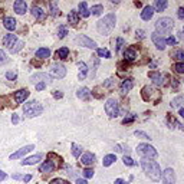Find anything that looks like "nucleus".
I'll use <instances>...</instances> for the list:
<instances>
[{"label":"nucleus","instance_id":"nucleus-1","mask_svg":"<svg viewBox=\"0 0 184 184\" xmlns=\"http://www.w3.org/2000/svg\"><path fill=\"white\" fill-rule=\"evenodd\" d=\"M141 167H142V170H144V173H145V176L148 177L151 181L157 183V181L161 180V168H160L158 163H155V161H153V160H150V158H142Z\"/></svg>","mask_w":184,"mask_h":184},{"label":"nucleus","instance_id":"nucleus-2","mask_svg":"<svg viewBox=\"0 0 184 184\" xmlns=\"http://www.w3.org/2000/svg\"><path fill=\"white\" fill-rule=\"evenodd\" d=\"M115 22H117L115 15H114V13H108L107 16H104L98 23H96V30H98V33L104 35V36L109 35L114 30V27H115Z\"/></svg>","mask_w":184,"mask_h":184},{"label":"nucleus","instance_id":"nucleus-3","mask_svg":"<svg viewBox=\"0 0 184 184\" xmlns=\"http://www.w3.org/2000/svg\"><path fill=\"white\" fill-rule=\"evenodd\" d=\"M43 112V107L39 104L38 101H30V102H26L23 104V114H25L27 118H33L38 117Z\"/></svg>","mask_w":184,"mask_h":184},{"label":"nucleus","instance_id":"nucleus-4","mask_svg":"<svg viewBox=\"0 0 184 184\" xmlns=\"http://www.w3.org/2000/svg\"><path fill=\"white\" fill-rule=\"evenodd\" d=\"M173 27H174V22L170 17H161V19H158V20L155 22V30L161 36L170 33Z\"/></svg>","mask_w":184,"mask_h":184},{"label":"nucleus","instance_id":"nucleus-5","mask_svg":"<svg viewBox=\"0 0 184 184\" xmlns=\"http://www.w3.org/2000/svg\"><path fill=\"white\" fill-rule=\"evenodd\" d=\"M137 154L141 155L142 158H155L157 155H158V153L155 151L154 147L148 145V144H138L137 147Z\"/></svg>","mask_w":184,"mask_h":184},{"label":"nucleus","instance_id":"nucleus-6","mask_svg":"<svg viewBox=\"0 0 184 184\" xmlns=\"http://www.w3.org/2000/svg\"><path fill=\"white\" fill-rule=\"evenodd\" d=\"M105 112L108 114L111 118H117L118 114H119V105H118V101L115 98H109L105 104Z\"/></svg>","mask_w":184,"mask_h":184},{"label":"nucleus","instance_id":"nucleus-7","mask_svg":"<svg viewBox=\"0 0 184 184\" xmlns=\"http://www.w3.org/2000/svg\"><path fill=\"white\" fill-rule=\"evenodd\" d=\"M161 181L163 184H174L176 183V173L173 168H165L161 174Z\"/></svg>","mask_w":184,"mask_h":184},{"label":"nucleus","instance_id":"nucleus-8","mask_svg":"<svg viewBox=\"0 0 184 184\" xmlns=\"http://www.w3.org/2000/svg\"><path fill=\"white\" fill-rule=\"evenodd\" d=\"M32 82H43V84H52L53 78L49 75V73H45V72H39V73H35L32 78H30Z\"/></svg>","mask_w":184,"mask_h":184},{"label":"nucleus","instance_id":"nucleus-9","mask_svg":"<svg viewBox=\"0 0 184 184\" xmlns=\"http://www.w3.org/2000/svg\"><path fill=\"white\" fill-rule=\"evenodd\" d=\"M50 72H52V75H53L55 78H59V79L65 78V75H66V69H65V66L61 65V63H53Z\"/></svg>","mask_w":184,"mask_h":184},{"label":"nucleus","instance_id":"nucleus-10","mask_svg":"<svg viewBox=\"0 0 184 184\" xmlns=\"http://www.w3.org/2000/svg\"><path fill=\"white\" fill-rule=\"evenodd\" d=\"M151 40L154 42V45L157 46V49H160V50L165 49V46H167V43H165V38H163V36L158 35L157 32L151 33Z\"/></svg>","mask_w":184,"mask_h":184},{"label":"nucleus","instance_id":"nucleus-11","mask_svg":"<svg viewBox=\"0 0 184 184\" xmlns=\"http://www.w3.org/2000/svg\"><path fill=\"white\" fill-rule=\"evenodd\" d=\"M76 40L81 43L82 46H85V48H89V49H96V43L92 40V39H89L88 36H84V35H79L78 38H76Z\"/></svg>","mask_w":184,"mask_h":184},{"label":"nucleus","instance_id":"nucleus-12","mask_svg":"<svg viewBox=\"0 0 184 184\" xmlns=\"http://www.w3.org/2000/svg\"><path fill=\"white\" fill-rule=\"evenodd\" d=\"M141 95H142V99L144 101H151L154 98V95H157V91H155L154 88H151V86H144Z\"/></svg>","mask_w":184,"mask_h":184},{"label":"nucleus","instance_id":"nucleus-13","mask_svg":"<svg viewBox=\"0 0 184 184\" xmlns=\"http://www.w3.org/2000/svg\"><path fill=\"white\" fill-rule=\"evenodd\" d=\"M15 101H16L17 104H23L26 99H27V96H29V91L27 89H20V91H16L15 92Z\"/></svg>","mask_w":184,"mask_h":184},{"label":"nucleus","instance_id":"nucleus-14","mask_svg":"<svg viewBox=\"0 0 184 184\" xmlns=\"http://www.w3.org/2000/svg\"><path fill=\"white\" fill-rule=\"evenodd\" d=\"M32 150H35V145H26V147H23V148H20L19 151H16L15 154L10 155V160L20 158V157H23V155L27 154V153H29V151H32Z\"/></svg>","mask_w":184,"mask_h":184},{"label":"nucleus","instance_id":"nucleus-15","mask_svg":"<svg viewBox=\"0 0 184 184\" xmlns=\"http://www.w3.org/2000/svg\"><path fill=\"white\" fill-rule=\"evenodd\" d=\"M13 7H15V12H16L17 15H25L26 10H27V4H26V2H23V0H16L15 4H13Z\"/></svg>","mask_w":184,"mask_h":184},{"label":"nucleus","instance_id":"nucleus-16","mask_svg":"<svg viewBox=\"0 0 184 184\" xmlns=\"http://www.w3.org/2000/svg\"><path fill=\"white\" fill-rule=\"evenodd\" d=\"M16 42H17V38H16V35H13V33H9L3 38V45L7 46L9 49H12V46L16 45Z\"/></svg>","mask_w":184,"mask_h":184},{"label":"nucleus","instance_id":"nucleus-17","mask_svg":"<svg viewBox=\"0 0 184 184\" xmlns=\"http://www.w3.org/2000/svg\"><path fill=\"white\" fill-rule=\"evenodd\" d=\"M42 158H43V154H36V155L29 157V158H25L20 164H22V165H33V164H36L38 161H40Z\"/></svg>","mask_w":184,"mask_h":184},{"label":"nucleus","instance_id":"nucleus-18","mask_svg":"<svg viewBox=\"0 0 184 184\" xmlns=\"http://www.w3.org/2000/svg\"><path fill=\"white\" fill-rule=\"evenodd\" d=\"M148 76H150L153 81H154L155 85H165V82L163 81L165 76H163L160 72H150V73H148Z\"/></svg>","mask_w":184,"mask_h":184},{"label":"nucleus","instance_id":"nucleus-19","mask_svg":"<svg viewBox=\"0 0 184 184\" xmlns=\"http://www.w3.org/2000/svg\"><path fill=\"white\" fill-rule=\"evenodd\" d=\"M81 163L84 164V165H92V164L95 163V155L92 154V153H85L81 157Z\"/></svg>","mask_w":184,"mask_h":184},{"label":"nucleus","instance_id":"nucleus-20","mask_svg":"<svg viewBox=\"0 0 184 184\" xmlns=\"http://www.w3.org/2000/svg\"><path fill=\"white\" fill-rule=\"evenodd\" d=\"M153 15H154V7L153 6H145L141 12V19L142 20H150Z\"/></svg>","mask_w":184,"mask_h":184},{"label":"nucleus","instance_id":"nucleus-21","mask_svg":"<svg viewBox=\"0 0 184 184\" xmlns=\"http://www.w3.org/2000/svg\"><path fill=\"white\" fill-rule=\"evenodd\" d=\"M91 95H92V92L89 91L88 88H81V89H78V92H76V96L78 98H81V99H84V101H88L89 98H91Z\"/></svg>","mask_w":184,"mask_h":184},{"label":"nucleus","instance_id":"nucleus-22","mask_svg":"<svg viewBox=\"0 0 184 184\" xmlns=\"http://www.w3.org/2000/svg\"><path fill=\"white\" fill-rule=\"evenodd\" d=\"M124 58H125V61H128V62L135 61V59H137V52H135L134 48H128V49L124 52Z\"/></svg>","mask_w":184,"mask_h":184},{"label":"nucleus","instance_id":"nucleus-23","mask_svg":"<svg viewBox=\"0 0 184 184\" xmlns=\"http://www.w3.org/2000/svg\"><path fill=\"white\" fill-rule=\"evenodd\" d=\"M55 170V164L52 161H45V163L40 165V173H45V174H49Z\"/></svg>","mask_w":184,"mask_h":184},{"label":"nucleus","instance_id":"nucleus-24","mask_svg":"<svg viewBox=\"0 0 184 184\" xmlns=\"http://www.w3.org/2000/svg\"><path fill=\"white\" fill-rule=\"evenodd\" d=\"M32 15H33L38 20H43L46 17V13L43 12L40 7H38V6H33V7H32Z\"/></svg>","mask_w":184,"mask_h":184},{"label":"nucleus","instance_id":"nucleus-25","mask_svg":"<svg viewBox=\"0 0 184 184\" xmlns=\"http://www.w3.org/2000/svg\"><path fill=\"white\" fill-rule=\"evenodd\" d=\"M3 25H4V27L7 30H10V32L16 29V20H15L13 17H6L3 20Z\"/></svg>","mask_w":184,"mask_h":184},{"label":"nucleus","instance_id":"nucleus-26","mask_svg":"<svg viewBox=\"0 0 184 184\" xmlns=\"http://www.w3.org/2000/svg\"><path fill=\"white\" fill-rule=\"evenodd\" d=\"M132 86H134V84H132V81H131V79L122 81V84H121V92H122V94H127V92H130L131 89H132Z\"/></svg>","mask_w":184,"mask_h":184},{"label":"nucleus","instance_id":"nucleus-27","mask_svg":"<svg viewBox=\"0 0 184 184\" xmlns=\"http://www.w3.org/2000/svg\"><path fill=\"white\" fill-rule=\"evenodd\" d=\"M68 22L72 23V25H76L79 22V13L76 12V10H71L69 15H68Z\"/></svg>","mask_w":184,"mask_h":184},{"label":"nucleus","instance_id":"nucleus-28","mask_svg":"<svg viewBox=\"0 0 184 184\" xmlns=\"http://www.w3.org/2000/svg\"><path fill=\"white\" fill-rule=\"evenodd\" d=\"M50 56V50L48 48H40V49L36 50V58L39 59H46Z\"/></svg>","mask_w":184,"mask_h":184},{"label":"nucleus","instance_id":"nucleus-29","mask_svg":"<svg viewBox=\"0 0 184 184\" xmlns=\"http://www.w3.org/2000/svg\"><path fill=\"white\" fill-rule=\"evenodd\" d=\"M168 3L167 0H157L154 4V10H157V12H164L165 9H167Z\"/></svg>","mask_w":184,"mask_h":184},{"label":"nucleus","instance_id":"nucleus-30","mask_svg":"<svg viewBox=\"0 0 184 184\" xmlns=\"http://www.w3.org/2000/svg\"><path fill=\"white\" fill-rule=\"evenodd\" d=\"M170 55H171L173 59H177V61H181V62H184V50L183 49H174Z\"/></svg>","mask_w":184,"mask_h":184},{"label":"nucleus","instance_id":"nucleus-31","mask_svg":"<svg viewBox=\"0 0 184 184\" xmlns=\"http://www.w3.org/2000/svg\"><path fill=\"white\" fill-rule=\"evenodd\" d=\"M79 15L82 17H88L91 15V12H89V9H88V4L85 3V2L79 3Z\"/></svg>","mask_w":184,"mask_h":184},{"label":"nucleus","instance_id":"nucleus-32","mask_svg":"<svg viewBox=\"0 0 184 184\" xmlns=\"http://www.w3.org/2000/svg\"><path fill=\"white\" fill-rule=\"evenodd\" d=\"M68 55H69V49L68 48H61V49L56 50L55 56H56V59H65L68 58Z\"/></svg>","mask_w":184,"mask_h":184},{"label":"nucleus","instance_id":"nucleus-33","mask_svg":"<svg viewBox=\"0 0 184 184\" xmlns=\"http://www.w3.org/2000/svg\"><path fill=\"white\" fill-rule=\"evenodd\" d=\"M114 161H117V157H115V154H108V155H105V157H104V161H102V164H104V167H109V165H111Z\"/></svg>","mask_w":184,"mask_h":184},{"label":"nucleus","instance_id":"nucleus-34","mask_svg":"<svg viewBox=\"0 0 184 184\" xmlns=\"http://www.w3.org/2000/svg\"><path fill=\"white\" fill-rule=\"evenodd\" d=\"M78 68L81 69L79 72V79H85V76H86V72H88V68H86V65H85V62H78Z\"/></svg>","mask_w":184,"mask_h":184},{"label":"nucleus","instance_id":"nucleus-35","mask_svg":"<svg viewBox=\"0 0 184 184\" xmlns=\"http://www.w3.org/2000/svg\"><path fill=\"white\" fill-rule=\"evenodd\" d=\"M89 12H92V15H95V16H99L101 13L104 12V6L102 4H95V6H92Z\"/></svg>","mask_w":184,"mask_h":184},{"label":"nucleus","instance_id":"nucleus-36","mask_svg":"<svg viewBox=\"0 0 184 184\" xmlns=\"http://www.w3.org/2000/svg\"><path fill=\"white\" fill-rule=\"evenodd\" d=\"M81 151H82V148H81V145H78V144H72V155L75 157V158H78L81 155Z\"/></svg>","mask_w":184,"mask_h":184},{"label":"nucleus","instance_id":"nucleus-37","mask_svg":"<svg viewBox=\"0 0 184 184\" xmlns=\"http://www.w3.org/2000/svg\"><path fill=\"white\" fill-rule=\"evenodd\" d=\"M122 161H124V164H125V165H137V163H135V161L131 158V157H128V155H124Z\"/></svg>","mask_w":184,"mask_h":184},{"label":"nucleus","instance_id":"nucleus-38","mask_svg":"<svg viewBox=\"0 0 184 184\" xmlns=\"http://www.w3.org/2000/svg\"><path fill=\"white\" fill-rule=\"evenodd\" d=\"M82 176H84V178H92V177H94V170L85 168L84 171H82Z\"/></svg>","mask_w":184,"mask_h":184},{"label":"nucleus","instance_id":"nucleus-39","mask_svg":"<svg viewBox=\"0 0 184 184\" xmlns=\"http://www.w3.org/2000/svg\"><path fill=\"white\" fill-rule=\"evenodd\" d=\"M134 135L135 137H140V138H142V140H151V137L148 134H145L144 131H135L134 132Z\"/></svg>","mask_w":184,"mask_h":184},{"label":"nucleus","instance_id":"nucleus-40","mask_svg":"<svg viewBox=\"0 0 184 184\" xmlns=\"http://www.w3.org/2000/svg\"><path fill=\"white\" fill-rule=\"evenodd\" d=\"M98 55H99V56H104V58H107V59L111 58V52H109L108 49H98Z\"/></svg>","mask_w":184,"mask_h":184},{"label":"nucleus","instance_id":"nucleus-41","mask_svg":"<svg viewBox=\"0 0 184 184\" xmlns=\"http://www.w3.org/2000/svg\"><path fill=\"white\" fill-rule=\"evenodd\" d=\"M174 69H176L177 73H184V62H178L174 65Z\"/></svg>","mask_w":184,"mask_h":184},{"label":"nucleus","instance_id":"nucleus-42","mask_svg":"<svg viewBox=\"0 0 184 184\" xmlns=\"http://www.w3.org/2000/svg\"><path fill=\"white\" fill-rule=\"evenodd\" d=\"M181 102H184V96H178V98H176V99L171 101V107L174 108V107H178V105H181Z\"/></svg>","mask_w":184,"mask_h":184},{"label":"nucleus","instance_id":"nucleus-43","mask_svg":"<svg viewBox=\"0 0 184 184\" xmlns=\"http://www.w3.org/2000/svg\"><path fill=\"white\" fill-rule=\"evenodd\" d=\"M23 45H25V43L22 42V40H20V42H16L15 48H12V49H10V50H12V53H17V52H19V50L23 48Z\"/></svg>","mask_w":184,"mask_h":184},{"label":"nucleus","instance_id":"nucleus-44","mask_svg":"<svg viewBox=\"0 0 184 184\" xmlns=\"http://www.w3.org/2000/svg\"><path fill=\"white\" fill-rule=\"evenodd\" d=\"M6 62H7V56L4 53V50L0 49V65H4Z\"/></svg>","mask_w":184,"mask_h":184},{"label":"nucleus","instance_id":"nucleus-45","mask_svg":"<svg viewBox=\"0 0 184 184\" xmlns=\"http://www.w3.org/2000/svg\"><path fill=\"white\" fill-rule=\"evenodd\" d=\"M50 184H69V181L63 180V178H53L50 181Z\"/></svg>","mask_w":184,"mask_h":184},{"label":"nucleus","instance_id":"nucleus-46","mask_svg":"<svg viewBox=\"0 0 184 184\" xmlns=\"http://www.w3.org/2000/svg\"><path fill=\"white\" fill-rule=\"evenodd\" d=\"M50 10H52V16H58L59 15V9H56L55 3H50Z\"/></svg>","mask_w":184,"mask_h":184},{"label":"nucleus","instance_id":"nucleus-47","mask_svg":"<svg viewBox=\"0 0 184 184\" xmlns=\"http://www.w3.org/2000/svg\"><path fill=\"white\" fill-rule=\"evenodd\" d=\"M58 35H59V38H61V39H62V38H65V36H66V35H68L66 29H65L63 26H61V27H59V32H58Z\"/></svg>","mask_w":184,"mask_h":184},{"label":"nucleus","instance_id":"nucleus-48","mask_svg":"<svg viewBox=\"0 0 184 184\" xmlns=\"http://www.w3.org/2000/svg\"><path fill=\"white\" fill-rule=\"evenodd\" d=\"M137 118V115H131V117H127V118H124L122 119V124H130V122H132Z\"/></svg>","mask_w":184,"mask_h":184},{"label":"nucleus","instance_id":"nucleus-49","mask_svg":"<svg viewBox=\"0 0 184 184\" xmlns=\"http://www.w3.org/2000/svg\"><path fill=\"white\" fill-rule=\"evenodd\" d=\"M122 45H124V39H122V38H118V39H117V49H115V52H119V49L122 48Z\"/></svg>","mask_w":184,"mask_h":184},{"label":"nucleus","instance_id":"nucleus-50","mask_svg":"<svg viewBox=\"0 0 184 184\" xmlns=\"http://www.w3.org/2000/svg\"><path fill=\"white\" fill-rule=\"evenodd\" d=\"M6 78L10 81H15L16 79V72H7V73H6Z\"/></svg>","mask_w":184,"mask_h":184},{"label":"nucleus","instance_id":"nucleus-51","mask_svg":"<svg viewBox=\"0 0 184 184\" xmlns=\"http://www.w3.org/2000/svg\"><path fill=\"white\" fill-rule=\"evenodd\" d=\"M165 43H167V45H176L177 40H176V38H173V36H170V38L165 39Z\"/></svg>","mask_w":184,"mask_h":184},{"label":"nucleus","instance_id":"nucleus-52","mask_svg":"<svg viewBox=\"0 0 184 184\" xmlns=\"http://www.w3.org/2000/svg\"><path fill=\"white\" fill-rule=\"evenodd\" d=\"M177 16H178V19L184 20V7H180V9H178V12H177Z\"/></svg>","mask_w":184,"mask_h":184},{"label":"nucleus","instance_id":"nucleus-53","mask_svg":"<svg viewBox=\"0 0 184 184\" xmlns=\"http://www.w3.org/2000/svg\"><path fill=\"white\" fill-rule=\"evenodd\" d=\"M45 88H46V84H43V82H39V84H36V89H38V91H43Z\"/></svg>","mask_w":184,"mask_h":184},{"label":"nucleus","instance_id":"nucleus-54","mask_svg":"<svg viewBox=\"0 0 184 184\" xmlns=\"http://www.w3.org/2000/svg\"><path fill=\"white\" fill-rule=\"evenodd\" d=\"M137 38L144 39L145 38V32H144V30H137Z\"/></svg>","mask_w":184,"mask_h":184},{"label":"nucleus","instance_id":"nucleus-55","mask_svg":"<svg viewBox=\"0 0 184 184\" xmlns=\"http://www.w3.org/2000/svg\"><path fill=\"white\" fill-rule=\"evenodd\" d=\"M53 96L56 98V99H61V98L63 96V94H62L61 91H55V92H53Z\"/></svg>","mask_w":184,"mask_h":184},{"label":"nucleus","instance_id":"nucleus-56","mask_svg":"<svg viewBox=\"0 0 184 184\" xmlns=\"http://www.w3.org/2000/svg\"><path fill=\"white\" fill-rule=\"evenodd\" d=\"M12 122L13 124H17V122H19V115H17V114H13L12 115Z\"/></svg>","mask_w":184,"mask_h":184},{"label":"nucleus","instance_id":"nucleus-57","mask_svg":"<svg viewBox=\"0 0 184 184\" xmlns=\"http://www.w3.org/2000/svg\"><path fill=\"white\" fill-rule=\"evenodd\" d=\"M32 180V176H30V174H26L25 177H23V181H25V183H27V181H30Z\"/></svg>","mask_w":184,"mask_h":184},{"label":"nucleus","instance_id":"nucleus-58","mask_svg":"<svg viewBox=\"0 0 184 184\" xmlns=\"http://www.w3.org/2000/svg\"><path fill=\"white\" fill-rule=\"evenodd\" d=\"M6 177H7V176H6V173H4V171H2V170H0V181H3L4 178H6Z\"/></svg>","mask_w":184,"mask_h":184},{"label":"nucleus","instance_id":"nucleus-59","mask_svg":"<svg viewBox=\"0 0 184 184\" xmlns=\"http://www.w3.org/2000/svg\"><path fill=\"white\" fill-rule=\"evenodd\" d=\"M76 184H88V183H86L85 178H78V180H76Z\"/></svg>","mask_w":184,"mask_h":184},{"label":"nucleus","instance_id":"nucleus-60","mask_svg":"<svg viewBox=\"0 0 184 184\" xmlns=\"http://www.w3.org/2000/svg\"><path fill=\"white\" fill-rule=\"evenodd\" d=\"M115 184H127V183L122 180V178H117V180H115Z\"/></svg>","mask_w":184,"mask_h":184},{"label":"nucleus","instance_id":"nucleus-61","mask_svg":"<svg viewBox=\"0 0 184 184\" xmlns=\"http://www.w3.org/2000/svg\"><path fill=\"white\" fill-rule=\"evenodd\" d=\"M112 84H114L112 79H108L107 82H105V86H112Z\"/></svg>","mask_w":184,"mask_h":184},{"label":"nucleus","instance_id":"nucleus-62","mask_svg":"<svg viewBox=\"0 0 184 184\" xmlns=\"http://www.w3.org/2000/svg\"><path fill=\"white\" fill-rule=\"evenodd\" d=\"M13 178H15V180H20L22 176L20 174H13Z\"/></svg>","mask_w":184,"mask_h":184},{"label":"nucleus","instance_id":"nucleus-63","mask_svg":"<svg viewBox=\"0 0 184 184\" xmlns=\"http://www.w3.org/2000/svg\"><path fill=\"white\" fill-rule=\"evenodd\" d=\"M180 117L184 119V108H181V109H180Z\"/></svg>","mask_w":184,"mask_h":184},{"label":"nucleus","instance_id":"nucleus-64","mask_svg":"<svg viewBox=\"0 0 184 184\" xmlns=\"http://www.w3.org/2000/svg\"><path fill=\"white\" fill-rule=\"evenodd\" d=\"M183 30H184V27H183Z\"/></svg>","mask_w":184,"mask_h":184}]
</instances>
